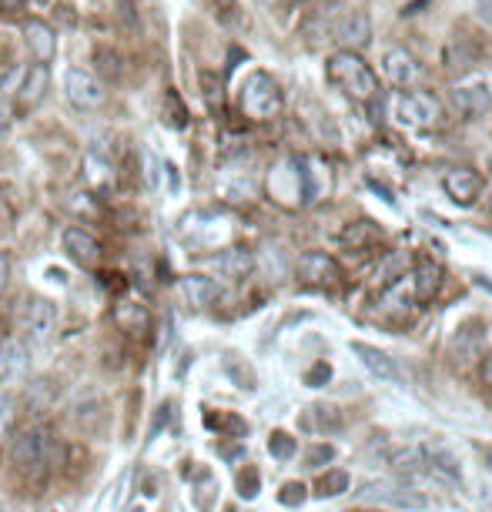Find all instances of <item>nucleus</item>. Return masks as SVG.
I'll use <instances>...</instances> for the list:
<instances>
[{"mask_svg": "<svg viewBox=\"0 0 492 512\" xmlns=\"http://www.w3.org/2000/svg\"><path fill=\"white\" fill-rule=\"evenodd\" d=\"M352 352L359 355V362L375 375V379H382V382H402L399 365H395V359H389V355H385L382 349H375V345H365V342H352Z\"/></svg>", "mask_w": 492, "mask_h": 512, "instance_id": "obj_16", "label": "nucleus"}, {"mask_svg": "<svg viewBox=\"0 0 492 512\" xmlns=\"http://www.w3.org/2000/svg\"><path fill=\"white\" fill-rule=\"evenodd\" d=\"M449 101H452V111H456L462 121H476L492 108V94L486 84H462V88H452Z\"/></svg>", "mask_w": 492, "mask_h": 512, "instance_id": "obj_9", "label": "nucleus"}, {"mask_svg": "<svg viewBox=\"0 0 492 512\" xmlns=\"http://www.w3.org/2000/svg\"><path fill=\"white\" fill-rule=\"evenodd\" d=\"M252 265H255V258H252V251H245V248H228L215 258L218 272L225 278H235V282L252 272Z\"/></svg>", "mask_w": 492, "mask_h": 512, "instance_id": "obj_20", "label": "nucleus"}, {"mask_svg": "<svg viewBox=\"0 0 492 512\" xmlns=\"http://www.w3.org/2000/svg\"><path fill=\"white\" fill-rule=\"evenodd\" d=\"M114 318H118V325L121 328H128V332H144V328H148V312H144L141 305H118V312H114Z\"/></svg>", "mask_w": 492, "mask_h": 512, "instance_id": "obj_23", "label": "nucleus"}, {"mask_svg": "<svg viewBox=\"0 0 492 512\" xmlns=\"http://www.w3.org/2000/svg\"><path fill=\"white\" fill-rule=\"evenodd\" d=\"M24 37H27V47H31V54L37 57L41 64H51L54 54H57V34L54 27L41 21V17H31V21L24 24Z\"/></svg>", "mask_w": 492, "mask_h": 512, "instance_id": "obj_15", "label": "nucleus"}, {"mask_svg": "<svg viewBox=\"0 0 492 512\" xmlns=\"http://www.w3.org/2000/svg\"><path fill=\"white\" fill-rule=\"evenodd\" d=\"M442 188H446V195L456 201V205L469 208L472 201L482 195V175L472 168H449L446 175H442Z\"/></svg>", "mask_w": 492, "mask_h": 512, "instance_id": "obj_10", "label": "nucleus"}, {"mask_svg": "<svg viewBox=\"0 0 492 512\" xmlns=\"http://www.w3.org/2000/svg\"><path fill=\"white\" fill-rule=\"evenodd\" d=\"M64 94H67V101H71L77 111H94V108H101V104L108 101L104 81L98 74L84 71V67H67Z\"/></svg>", "mask_w": 492, "mask_h": 512, "instance_id": "obj_5", "label": "nucleus"}, {"mask_svg": "<svg viewBox=\"0 0 492 512\" xmlns=\"http://www.w3.org/2000/svg\"><path fill=\"white\" fill-rule=\"evenodd\" d=\"M258 489H262V476H258L255 466H245L238 472V496L241 499H255Z\"/></svg>", "mask_w": 492, "mask_h": 512, "instance_id": "obj_26", "label": "nucleus"}, {"mask_svg": "<svg viewBox=\"0 0 492 512\" xmlns=\"http://www.w3.org/2000/svg\"><path fill=\"white\" fill-rule=\"evenodd\" d=\"M325 71H328V81H332L339 91L349 94L352 101H362V104L375 101L382 91L379 74L372 71V64L365 61L359 51H335L328 57Z\"/></svg>", "mask_w": 492, "mask_h": 512, "instance_id": "obj_1", "label": "nucleus"}, {"mask_svg": "<svg viewBox=\"0 0 492 512\" xmlns=\"http://www.w3.org/2000/svg\"><path fill=\"white\" fill-rule=\"evenodd\" d=\"M382 71L395 88H412V84L419 81L422 67H419L416 57L405 51V47H389V51L382 54Z\"/></svg>", "mask_w": 492, "mask_h": 512, "instance_id": "obj_12", "label": "nucleus"}, {"mask_svg": "<svg viewBox=\"0 0 492 512\" xmlns=\"http://www.w3.org/2000/svg\"><path fill=\"white\" fill-rule=\"evenodd\" d=\"M258 4H275V0H258Z\"/></svg>", "mask_w": 492, "mask_h": 512, "instance_id": "obj_37", "label": "nucleus"}, {"mask_svg": "<svg viewBox=\"0 0 492 512\" xmlns=\"http://www.w3.org/2000/svg\"><path fill=\"white\" fill-rule=\"evenodd\" d=\"M24 7V0H0V11H7V14H17Z\"/></svg>", "mask_w": 492, "mask_h": 512, "instance_id": "obj_35", "label": "nucleus"}, {"mask_svg": "<svg viewBox=\"0 0 492 512\" xmlns=\"http://www.w3.org/2000/svg\"><path fill=\"white\" fill-rule=\"evenodd\" d=\"M395 118H399L405 128H419V131H436L446 121V108L436 94L429 91H405L399 104H395Z\"/></svg>", "mask_w": 492, "mask_h": 512, "instance_id": "obj_4", "label": "nucleus"}, {"mask_svg": "<svg viewBox=\"0 0 492 512\" xmlns=\"http://www.w3.org/2000/svg\"><path fill=\"white\" fill-rule=\"evenodd\" d=\"M362 499L385 502V506H399V509H429L426 492H419L416 486H389V482H365Z\"/></svg>", "mask_w": 492, "mask_h": 512, "instance_id": "obj_6", "label": "nucleus"}, {"mask_svg": "<svg viewBox=\"0 0 492 512\" xmlns=\"http://www.w3.org/2000/svg\"><path fill=\"white\" fill-rule=\"evenodd\" d=\"M315 412V425H318V429H339V425H342V415L339 412H335V409H328V405H318V409H312Z\"/></svg>", "mask_w": 492, "mask_h": 512, "instance_id": "obj_28", "label": "nucleus"}, {"mask_svg": "<svg viewBox=\"0 0 492 512\" xmlns=\"http://www.w3.org/2000/svg\"><path fill=\"white\" fill-rule=\"evenodd\" d=\"M181 288V295H185V302L188 305H195V308H208V305H215L218 302V282L215 278H208V275H185L178 282Z\"/></svg>", "mask_w": 492, "mask_h": 512, "instance_id": "obj_17", "label": "nucleus"}, {"mask_svg": "<svg viewBox=\"0 0 492 512\" xmlns=\"http://www.w3.org/2000/svg\"><path fill=\"white\" fill-rule=\"evenodd\" d=\"M308 499V489L302 486V482H285L282 492H278V502L288 509H295V506H302V502Z\"/></svg>", "mask_w": 492, "mask_h": 512, "instance_id": "obj_27", "label": "nucleus"}, {"mask_svg": "<svg viewBox=\"0 0 492 512\" xmlns=\"http://www.w3.org/2000/svg\"><path fill=\"white\" fill-rule=\"evenodd\" d=\"M335 459V449L332 446H312L308 452V466H325V462Z\"/></svg>", "mask_w": 492, "mask_h": 512, "instance_id": "obj_30", "label": "nucleus"}, {"mask_svg": "<svg viewBox=\"0 0 492 512\" xmlns=\"http://www.w3.org/2000/svg\"><path fill=\"white\" fill-rule=\"evenodd\" d=\"M41 512H57V509H41Z\"/></svg>", "mask_w": 492, "mask_h": 512, "instance_id": "obj_40", "label": "nucleus"}, {"mask_svg": "<svg viewBox=\"0 0 492 512\" xmlns=\"http://www.w3.org/2000/svg\"><path fill=\"white\" fill-rule=\"evenodd\" d=\"M489 171H492V154H489Z\"/></svg>", "mask_w": 492, "mask_h": 512, "instance_id": "obj_38", "label": "nucleus"}, {"mask_svg": "<svg viewBox=\"0 0 492 512\" xmlns=\"http://www.w3.org/2000/svg\"><path fill=\"white\" fill-rule=\"evenodd\" d=\"M479 375H482V385H489V389H492V352L486 355V359H482Z\"/></svg>", "mask_w": 492, "mask_h": 512, "instance_id": "obj_33", "label": "nucleus"}, {"mask_svg": "<svg viewBox=\"0 0 492 512\" xmlns=\"http://www.w3.org/2000/svg\"><path fill=\"white\" fill-rule=\"evenodd\" d=\"M218 7H225V11H231V7H235V0H215Z\"/></svg>", "mask_w": 492, "mask_h": 512, "instance_id": "obj_36", "label": "nucleus"}, {"mask_svg": "<svg viewBox=\"0 0 492 512\" xmlns=\"http://www.w3.org/2000/svg\"><path fill=\"white\" fill-rule=\"evenodd\" d=\"M14 425H17V399L14 395H0V442L14 436Z\"/></svg>", "mask_w": 492, "mask_h": 512, "instance_id": "obj_24", "label": "nucleus"}, {"mask_svg": "<svg viewBox=\"0 0 492 512\" xmlns=\"http://www.w3.org/2000/svg\"><path fill=\"white\" fill-rule=\"evenodd\" d=\"M7 128H11V104L0 101V134H4Z\"/></svg>", "mask_w": 492, "mask_h": 512, "instance_id": "obj_34", "label": "nucleus"}, {"mask_svg": "<svg viewBox=\"0 0 492 512\" xmlns=\"http://www.w3.org/2000/svg\"><path fill=\"white\" fill-rule=\"evenodd\" d=\"M332 37L339 41V51H355V47H365L372 37V24L362 11H345L332 27Z\"/></svg>", "mask_w": 492, "mask_h": 512, "instance_id": "obj_13", "label": "nucleus"}, {"mask_svg": "<svg viewBox=\"0 0 492 512\" xmlns=\"http://www.w3.org/2000/svg\"><path fill=\"white\" fill-rule=\"evenodd\" d=\"M295 275L302 278V285H312V288H328L339 282V262L325 251H305L295 265Z\"/></svg>", "mask_w": 492, "mask_h": 512, "instance_id": "obj_7", "label": "nucleus"}, {"mask_svg": "<svg viewBox=\"0 0 492 512\" xmlns=\"http://www.w3.org/2000/svg\"><path fill=\"white\" fill-rule=\"evenodd\" d=\"M349 472L345 469H328L322 472V476L315 479V486H312V496L318 499H332V496H342L345 489H349Z\"/></svg>", "mask_w": 492, "mask_h": 512, "instance_id": "obj_22", "label": "nucleus"}, {"mask_svg": "<svg viewBox=\"0 0 492 512\" xmlns=\"http://www.w3.org/2000/svg\"><path fill=\"white\" fill-rule=\"evenodd\" d=\"M389 466H392V472H399V476H419V472L429 469V452L419 446L399 449L389 456Z\"/></svg>", "mask_w": 492, "mask_h": 512, "instance_id": "obj_21", "label": "nucleus"}, {"mask_svg": "<svg viewBox=\"0 0 492 512\" xmlns=\"http://www.w3.org/2000/svg\"><path fill=\"white\" fill-rule=\"evenodd\" d=\"M27 369V349L21 338H4L0 342V382H14Z\"/></svg>", "mask_w": 492, "mask_h": 512, "instance_id": "obj_18", "label": "nucleus"}, {"mask_svg": "<svg viewBox=\"0 0 492 512\" xmlns=\"http://www.w3.org/2000/svg\"><path fill=\"white\" fill-rule=\"evenodd\" d=\"M439 288H442V268L436 262H426V258H422L416 265V272H412V292H416L419 302H429Z\"/></svg>", "mask_w": 492, "mask_h": 512, "instance_id": "obj_19", "label": "nucleus"}, {"mask_svg": "<svg viewBox=\"0 0 492 512\" xmlns=\"http://www.w3.org/2000/svg\"><path fill=\"white\" fill-rule=\"evenodd\" d=\"M489 211H492V195H489Z\"/></svg>", "mask_w": 492, "mask_h": 512, "instance_id": "obj_39", "label": "nucleus"}, {"mask_svg": "<svg viewBox=\"0 0 492 512\" xmlns=\"http://www.w3.org/2000/svg\"><path fill=\"white\" fill-rule=\"evenodd\" d=\"M241 111L252 121H272L282 111V88H278L272 74L265 71L248 74V81L241 84Z\"/></svg>", "mask_w": 492, "mask_h": 512, "instance_id": "obj_3", "label": "nucleus"}, {"mask_svg": "<svg viewBox=\"0 0 492 512\" xmlns=\"http://www.w3.org/2000/svg\"><path fill=\"white\" fill-rule=\"evenodd\" d=\"M325 379H328V365H318L315 372H308V375H305V382H308V385H322Z\"/></svg>", "mask_w": 492, "mask_h": 512, "instance_id": "obj_32", "label": "nucleus"}, {"mask_svg": "<svg viewBox=\"0 0 492 512\" xmlns=\"http://www.w3.org/2000/svg\"><path fill=\"white\" fill-rule=\"evenodd\" d=\"M476 17L486 27H492V0H479V4H476Z\"/></svg>", "mask_w": 492, "mask_h": 512, "instance_id": "obj_31", "label": "nucleus"}, {"mask_svg": "<svg viewBox=\"0 0 492 512\" xmlns=\"http://www.w3.org/2000/svg\"><path fill=\"white\" fill-rule=\"evenodd\" d=\"M57 328V308L47 298H31L24 305V332L34 345H44Z\"/></svg>", "mask_w": 492, "mask_h": 512, "instance_id": "obj_8", "label": "nucleus"}, {"mask_svg": "<svg viewBox=\"0 0 492 512\" xmlns=\"http://www.w3.org/2000/svg\"><path fill=\"white\" fill-rule=\"evenodd\" d=\"M131 512H144V509H131Z\"/></svg>", "mask_w": 492, "mask_h": 512, "instance_id": "obj_41", "label": "nucleus"}, {"mask_svg": "<svg viewBox=\"0 0 492 512\" xmlns=\"http://www.w3.org/2000/svg\"><path fill=\"white\" fill-rule=\"evenodd\" d=\"M268 452H272L275 459H292L295 452H298V442H295V436H288V432H282V429H275L272 436H268Z\"/></svg>", "mask_w": 492, "mask_h": 512, "instance_id": "obj_25", "label": "nucleus"}, {"mask_svg": "<svg viewBox=\"0 0 492 512\" xmlns=\"http://www.w3.org/2000/svg\"><path fill=\"white\" fill-rule=\"evenodd\" d=\"M64 251L71 255V262H77L81 268H94L101 262V241L91 235L88 228H81V225H71V228H64Z\"/></svg>", "mask_w": 492, "mask_h": 512, "instance_id": "obj_11", "label": "nucleus"}, {"mask_svg": "<svg viewBox=\"0 0 492 512\" xmlns=\"http://www.w3.org/2000/svg\"><path fill=\"white\" fill-rule=\"evenodd\" d=\"M11 275H14V258L11 251H0V295L11 288Z\"/></svg>", "mask_w": 492, "mask_h": 512, "instance_id": "obj_29", "label": "nucleus"}, {"mask_svg": "<svg viewBox=\"0 0 492 512\" xmlns=\"http://www.w3.org/2000/svg\"><path fill=\"white\" fill-rule=\"evenodd\" d=\"M47 91H51V67L37 61L24 71V81H21V88H17V104H21V111L37 108V104L47 98Z\"/></svg>", "mask_w": 492, "mask_h": 512, "instance_id": "obj_14", "label": "nucleus"}, {"mask_svg": "<svg viewBox=\"0 0 492 512\" xmlns=\"http://www.w3.org/2000/svg\"><path fill=\"white\" fill-rule=\"evenodd\" d=\"M51 449H54L51 429H47V425H27L24 432H17V439L11 446L14 469L31 479L44 476L47 462H51Z\"/></svg>", "mask_w": 492, "mask_h": 512, "instance_id": "obj_2", "label": "nucleus"}]
</instances>
